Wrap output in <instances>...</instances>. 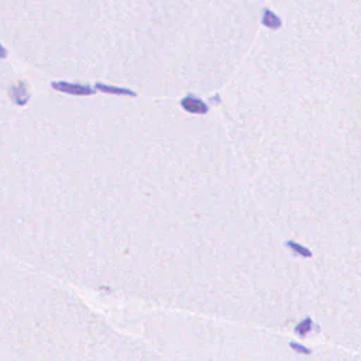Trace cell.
Listing matches in <instances>:
<instances>
[{
	"label": "cell",
	"mask_w": 361,
	"mask_h": 361,
	"mask_svg": "<svg viewBox=\"0 0 361 361\" xmlns=\"http://www.w3.org/2000/svg\"><path fill=\"white\" fill-rule=\"evenodd\" d=\"M55 88L64 90V92H71V93H76V95H88L90 93L89 88H84V86H78V85H71V84H55Z\"/></svg>",
	"instance_id": "obj_1"
},
{
	"label": "cell",
	"mask_w": 361,
	"mask_h": 361,
	"mask_svg": "<svg viewBox=\"0 0 361 361\" xmlns=\"http://www.w3.org/2000/svg\"><path fill=\"white\" fill-rule=\"evenodd\" d=\"M312 330H313V323H312V320L308 318L305 319V320H302V322L298 325L297 329H295V333H297L299 337H306Z\"/></svg>",
	"instance_id": "obj_2"
},
{
	"label": "cell",
	"mask_w": 361,
	"mask_h": 361,
	"mask_svg": "<svg viewBox=\"0 0 361 361\" xmlns=\"http://www.w3.org/2000/svg\"><path fill=\"white\" fill-rule=\"evenodd\" d=\"M289 347L295 351V353L301 354V356H310V354L313 353V351L309 349L308 346H305V344H302V343H299V341H291V343H289Z\"/></svg>",
	"instance_id": "obj_3"
},
{
	"label": "cell",
	"mask_w": 361,
	"mask_h": 361,
	"mask_svg": "<svg viewBox=\"0 0 361 361\" xmlns=\"http://www.w3.org/2000/svg\"><path fill=\"white\" fill-rule=\"evenodd\" d=\"M4 54H6V51H4V50H3V47L0 45V57H3Z\"/></svg>",
	"instance_id": "obj_4"
}]
</instances>
